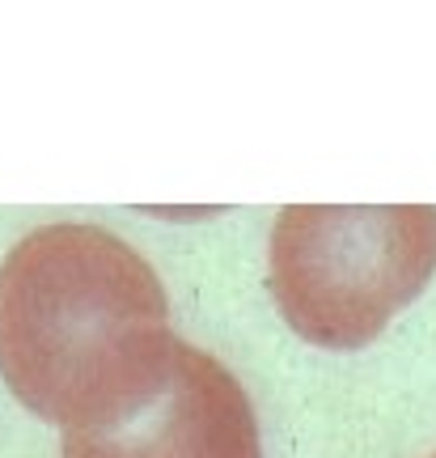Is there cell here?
I'll list each match as a JSON object with an SVG mask.
<instances>
[{
  "label": "cell",
  "mask_w": 436,
  "mask_h": 458,
  "mask_svg": "<svg viewBox=\"0 0 436 458\" xmlns=\"http://www.w3.org/2000/svg\"><path fill=\"white\" fill-rule=\"evenodd\" d=\"M432 458H436V454H432Z\"/></svg>",
  "instance_id": "cell-4"
},
{
  "label": "cell",
  "mask_w": 436,
  "mask_h": 458,
  "mask_svg": "<svg viewBox=\"0 0 436 458\" xmlns=\"http://www.w3.org/2000/svg\"><path fill=\"white\" fill-rule=\"evenodd\" d=\"M178 348L157 272L111 229L55 221L0 263V374L47 425L81 433L131 416Z\"/></svg>",
  "instance_id": "cell-1"
},
{
  "label": "cell",
  "mask_w": 436,
  "mask_h": 458,
  "mask_svg": "<svg viewBox=\"0 0 436 458\" xmlns=\"http://www.w3.org/2000/svg\"><path fill=\"white\" fill-rule=\"evenodd\" d=\"M432 272V204H289L272 229V297L318 348L373 344Z\"/></svg>",
  "instance_id": "cell-2"
},
{
  "label": "cell",
  "mask_w": 436,
  "mask_h": 458,
  "mask_svg": "<svg viewBox=\"0 0 436 458\" xmlns=\"http://www.w3.org/2000/svg\"><path fill=\"white\" fill-rule=\"evenodd\" d=\"M60 458H263L250 394L221 360L182 344L165 386L102 428L64 433Z\"/></svg>",
  "instance_id": "cell-3"
}]
</instances>
